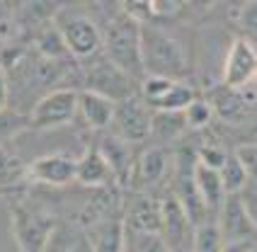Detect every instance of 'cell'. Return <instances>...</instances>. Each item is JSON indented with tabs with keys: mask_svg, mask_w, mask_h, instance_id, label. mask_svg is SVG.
<instances>
[{
	"mask_svg": "<svg viewBox=\"0 0 257 252\" xmlns=\"http://www.w3.org/2000/svg\"><path fill=\"white\" fill-rule=\"evenodd\" d=\"M54 27L58 29L71 58L85 61L102 51V32L92 17L75 13V10H56Z\"/></svg>",
	"mask_w": 257,
	"mask_h": 252,
	"instance_id": "cell-4",
	"label": "cell"
},
{
	"mask_svg": "<svg viewBox=\"0 0 257 252\" xmlns=\"http://www.w3.org/2000/svg\"><path fill=\"white\" fill-rule=\"evenodd\" d=\"M114 107L116 102L95 95V92H78V114L83 116L90 129H107L114 124Z\"/></svg>",
	"mask_w": 257,
	"mask_h": 252,
	"instance_id": "cell-17",
	"label": "cell"
},
{
	"mask_svg": "<svg viewBox=\"0 0 257 252\" xmlns=\"http://www.w3.org/2000/svg\"><path fill=\"white\" fill-rule=\"evenodd\" d=\"M226 158H228V153L223 148H218V146H201L199 151H197V165L218 172V170L223 168Z\"/></svg>",
	"mask_w": 257,
	"mask_h": 252,
	"instance_id": "cell-29",
	"label": "cell"
},
{
	"mask_svg": "<svg viewBox=\"0 0 257 252\" xmlns=\"http://www.w3.org/2000/svg\"><path fill=\"white\" fill-rule=\"evenodd\" d=\"M136 177H139V182L146 184V187H156L160 184L165 177H168V172H170V158L168 153L163 151V148H146L141 155H139V160H136Z\"/></svg>",
	"mask_w": 257,
	"mask_h": 252,
	"instance_id": "cell-18",
	"label": "cell"
},
{
	"mask_svg": "<svg viewBox=\"0 0 257 252\" xmlns=\"http://www.w3.org/2000/svg\"><path fill=\"white\" fill-rule=\"evenodd\" d=\"M85 240L90 252H128L126 228L121 218H109L97 225H90Z\"/></svg>",
	"mask_w": 257,
	"mask_h": 252,
	"instance_id": "cell-15",
	"label": "cell"
},
{
	"mask_svg": "<svg viewBox=\"0 0 257 252\" xmlns=\"http://www.w3.org/2000/svg\"><path fill=\"white\" fill-rule=\"evenodd\" d=\"M25 177H27L25 163L8 143H3L0 146V189H13L25 182Z\"/></svg>",
	"mask_w": 257,
	"mask_h": 252,
	"instance_id": "cell-22",
	"label": "cell"
},
{
	"mask_svg": "<svg viewBox=\"0 0 257 252\" xmlns=\"http://www.w3.org/2000/svg\"><path fill=\"white\" fill-rule=\"evenodd\" d=\"M34 46H37V56L46 58V61H54V63L63 61V58H71L66 44H63V39H61V34H58V29L54 27V25L42 27L37 32Z\"/></svg>",
	"mask_w": 257,
	"mask_h": 252,
	"instance_id": "cell-23",
	"label": "cell"
},
{
	"mask_svg": "<svg viewBox=\"0 0 257 252\" xmlns=\"http://www.w3.org/2000/svg\"><path fill=\"white\" fill-rule=\"evenodd\" d=\"M218 230L226 242H238V240L255 238V218L245 211L243 201L238 194H226L221 211H218Z\"/></svg>",
	"mask_w": 257,
	"mask_h": 252,
	"instance_id": "cell-11",
	"label": "cell"
},
{
	"mask_svg": "<svg viewBox=\"0 0 257 252\" xmlns=\"http://www.w3.org/2000/svg\"><path fill=\"white\" fill-rule=\"evenodd\" d=\"M114 187H102V189H92V194L87 199L85 209H83V223L90 228V225H97L102 221H109V218H116V194H112Z\"/></svg>",
	"mask_w": 257,
	"mask_h": 252,
	"instance_id": "cell-21",
	"label": "cell"
},
{
	"mask_svg": "<svg viewBox=\"0 0 257 252\" xmlns=\"http://www.w3.org/2000/svg\"><path fill=\"white\" fill-rule=\"evenodd\" d=\"M75 180L90 187V189H102V187H114V175L107 165V160L95 148H87L80 160H75Z\"/></svg>",
	"mask_w": 257,
	"mask_h": 252,
	"instance_id": "cell-16",
	"label": "cell"
},
{
	"mask_svg": "<svg viewBox=\"0 0 257 252\" xmlns=\"http://www.w3.org/2000/svg\"><path fill=\"white\" fill-rule=\"evenodd\" d=\"M257 20V3H245L243 8H240V15H238V25L250 34V37H255V22Z\"/></svg>",
	"mask_w": 257,
	"mask_h": 252,
	"instance_id": "cell-31",
	"label": "cell"
},
{
	"mask_svg": "<svg viewBox=\"0 0 257 252\" xmlns=\"http://www.w3.org/2000/svg\"><path fill=\"white\" fill-rule=\"evenodd\" d=\"M136 92L141 95L151 112H185L197 99V90L189 83L156 75H143Z\"/></svg>",
	"mask_w": 257,
	"mask_h": 252,
	"instance_id": "cell-6",
	"label": "cell"
},
{
	"mask_svg": "<svg viewBox=\"0 0 257 252\" xmlns=\"http://www.w3.org/2000/svg\"><path fill=\"white\" fill-rule=\"evenodd\" d=\"M206 102L211 104L214 116H221L223 121H230V124H238V121H243V119L250 116V109L238 99L235 90H230L226 85L214 87L211 90V97H206Z\"/></svg>",
	"mask_w": 257,
	"mask_h": 252,
	"instance_id": "cell-20",
	"label": "cell"
},
{
	"mask_svg": "<svg viewBox=\"0 0 257 252\" xmlns=\"http://www.w3.org/2000/svg\"><path fill=\"white\" fill-rule=\"evenodd\" d=\"M233 158L243 165V170L247 172V175H255V163H257V146H255V141L240 143V146L235 148Z\"/></svg>",
	"mask_w": 257,
	"mask_h": 252,
	"instance_id": "cell-30",
	"label": "cell"
},
{
	"mask_svg": "<svg viewBox=\"0 0 257 252\" xmlns=\"http://www.w3.org/2000/svg\"><path fill=\"white\" fill-rule=\"evenodd\" d=\"M102 32V54L114 63L126 78H143L141 70V54H139V42H141V22L128 17L121 8L116 10L107 25L100 27Z\"/></svg>",
	"mask_w": 257,
	"mask_h": 252,
	"instance_id": "cell-2",
	"label": "cell"
},
{
	"mask_svg": "<svg viewBox=\"0 0 257 252\" xmlns=\"http://www.w3.org/2000/svg\"><path fill=\"white\" fill-rule=\"evenodd\" d=\"M75 116H78V90L54 87L42 95V99H37V104L29 112L27 126L37 131H49L71 124Z\"/></svg>",
	"mask_w": 257,
	"mask_h": 252,
	"instance_id": "cell-7",
	"label": "cell"
},
{
	"mask_svg": "<svg viewBox=\"0 0 257 252\" xmlns=\"http://www.w3.org/2000/svg\"><path fill=\"white\" fill-rule=\"evenodd\" d=\"M134 238H136V252H170L158 235H134Z\"/></svg>",
	"mask_w": 257,
	"mask_h": 252,
	"instance_id": "cell-32",
	"label": "cell"
},
{
	"mask_svg": "<svg viewBox=\"0 0 257 252\" xmlns=\"http://www.w3.org/2000/svg\"><path fill=\"white\" fill-rule=\"evenodd\" d=\"M139 54H141L143 75L185 80L187 73H189L185 46L168 29L158 27V25H141Z\"/></svg>",
	"mask_w": 257,
	"mask_h": 252,
	"instance_id": "cell-1",
	"label": "cell"
},
{
	"mask_svg": "<svg viewBox=\"0 0 257 252\" xmlns=\"http://www.w3.org/2000/svg\"><path fill=\"white\" fill-rule=\"evenodd\" d=\"M80 75H83L85 92L102 95L112 102H119L134 92V80L126 78L102 51L80 63Z\"/></svg>",
	"mask_w": 257,
	"mask_h": 252,
	"instance_id": "cell-5",
	"label": "cell"
},
{
	"mask_svg": "<svg viewBox=\"0 0 257 252\" xmlns=\"http://www.w3.org/2000/svg\"><path fill=\"white\" fill-rule=\"evenodd\" d=\"M187 131L182 112H153L151 116V136L160 141H175Z\"/></svg>",
	"mask_w": 257,
	"mask_h": 252,
	"instance_id": "cell-24",
	"label": "cell"
},
{
	"mask_svg": "<svg viewBox=\"0 0 257 252\" xmlns=\"http://www.w3.org/2000/svg\"><path fill=\"white\" fill-rule=\"evenodd\" d=\"M151 116L153 112L141 99V95L134 90L131 95L119 99L114 107V121L119 129V139L126 143H141L151 136Z\"/></svg>",
	"mask_w": 257,
	"mask_h": 252,
	"instance_id": "cell-8",
	"label": "cell"
},
{
	"mask_svg": "<svg viewBox=\"0 0 257 252\" xmlns=\"http://www.w3.org/2000/svg\"><path fill=\"white\" fill-rule=\"evenodd\" d=\"M255 70H257V51L252 39L247 37H238L233 39L226 61H223V85L235 90L240 85L255 80Z\"/></svg>",
	"mask_w": 257,
	"mask_h": 252,
	"instance_id": "cell-9",
	"label": "cell"
},
{
	"mask_svg": "<svg viewBox=\"0 0 257 252\" xmlns=\"http://www.w3.org/2000/svg\"><path fill=\"white\" fill-rule=\"evenodd\" d=\"M192 180H194V187H197L199 196L204 199L209 213H218L223 199H226V189H223V182H221V175H218L216 170L194 165V170H192Z\"/></svg>",
	"mask_w": 257,
	"mask_h": 252,
	"instance_id": "cell-19",
	"label": "cell"
},
{
	"mask_svg": "<svg viewBox=\"0 0 257 252\" xmlns=\"http://www.w3.org/2000/svg\"><path fill=\"white\" fill-rule=\"evenodd\" d=\"M121 221L126 230H134V235H158L160 238V228H163L160 199L153 194H139Z\"/></svg>",
	"mask_w": 257,
	"mask_h": 252,
	"instance_id": "cell-12",
	"label": "cell"
},
{
	"mask_svg": "<svg viewBox=\"0 0 257 252\" xmlns=\"http://www.w3.org/2000/svg\"><path fill=\"white\" fill-rule=\"evenodd\" d=\"M10 211L17 252H49L58 228L56 218L49 211L34 209L27 204H15Z\"/></svg>",
	"mask_w": 257,
	"mask_h": 252,
	"instance_id": "cell-3",
	"label": "cell"
},
{
	"mask_svg": "<svg viewBox=\"0 0 257 252\" xmlns=\"http://www.w3.org/2000/svg\"><path fill=\"white\" fill-rule=\"evenodd\" d=\"M223 245H226V240L221 235L216 221H206V223H201L194 228L189 252H221Z\"/></svg>",
	"mask_w": 257,
	"mask_h": 252,
	"instance_id": "cell-25",
	"label": "cell"
},
{
	"mask_svg": "<svg viewBox=\"0 0 257 252\" xmlns=\"http://www.w3.org/2000/svg\"><path fill=\"white\" fill-rule=\"evenodd\" d=\"M68 252H90V247H87V240H85V235L80 240H75V245H73Z\"/></svg>",
	"mask_w": 257,
	"mask_h": 252,
	"instance_id": "cell-37",
	"label": "cell"
},
{
	"mask_svg": "<svg viewBox=\"0 0 257 252\" xmlns=\"http://www.w3.org/2000/svg\"><path fill=\"white\" fill-rule=\"evenodd\" d=\"M218 175H221V182H223L226 194H238L245 184H247V180H252V175H247L243 170V165H240L233 155L226 158V163H223V168L218 170Z\"/></svg>",
	"mask_w": 257,
	"mask_h": 252,
	"instance_id": "cell-26",
	"label": "cell"
},
{
	"mask_svg": "<svg viewBox=\"0 0 257 252\" xmlns=\"http://www.w3.org/2000/svg\"><path fill=\"white\" fill-rule=\"evenodd\" d=\"M221 252H255L252 240H238V242H226Z\"/></svg>",
	"mask_w": 257,
	"mask_h": 252,
	"instance_id": "cell-36",
	"label": "cell"
},
{
	"mask_svg": "<svg viewBox=\"0 0 257 252\" xmlns=\"http://www.w3.org/2000/svg\"><path fill=\"white\" fill-rule=\"evenodd\" d=\"M97 151L102 153V158L107 160V165L112 170L114 184L126 187L131 182V172L136 168V158L131 153V143H126V141L119 139V136H107V139H102Z\"/></svg>",
	"mask_w": 257,
	"mask_h": 252,
	"instance_id": "cell-14",
	"label": "cell"
},
{
	"mask_svg": "<svg viewBox=\"0 0 257 252\" xmlns=\"http://www.w3.org/2000/svg\"><path fill=\"white\" fill-rule=\"evenodd\" d=\"M27 177L49 187H63L75 180V160L66 153H49L37 158L27 168Z\"/></svg>",
	"mask_w": 257,
	"mask_h": 252,
	"instance_id": "cell-13",
	"label": "cell"
},
{
	"mask_svg": "<svg viewBox=\"0 0 257 252\" xmlns=\"http://www.w3.org/2000/svg\"><path fill=\"white\" fill-rule=\"evenodd\" d=\"M25 126H27V121H25V116L20 112H15L10 107L3 109V112H0V146H3L8 139L17 136V131L25 129Z\"/></svg>",
	"mask_w": 257,
	"mask_h": 252,
	"instance_id": "cell-28",
	"label": "cell"
},
{
	"mask_svg": "<svg viewBox=\"0 0 257 252\" xmlns=\"http://www.w3.org/2000/svg\"><path fill=\"white\" fill-rule=\"evenodd\" d=\"M8 102H10V83H8L5 70L0 68V112L8 109Z\"/></svg>",
	"mask_w": 257,
	"mask_h": 252,
	"instance_id": "cell-35",
	"label": "cell"
},
{
	"mask_svg": "<svg viewBox=\"0 0 257 252\" xmlns=\"http://www.w3.org/2000/svg\"><path fill=\"white\" fill-rule=\"evenodd\" d=\"M160 211H163V228H160V240L170 252H189L192 245V233L194 225L187 221L185 211L180 209L175 196L160 199Z\"/></svg>",
	"mask_w": 257,
	"mask_h": 252,
	"instance_id": "cell-10",
	"label": "cell"
},
{
	"mask_svg": "<svg viewBox=\"0 0 257 252\" xmlns=\"http://www.w3.org/2000/svg\"><path fill=\"white\" fill-rule=\"evenodd\" d=\"M182 116H185L187 131H201V129H206V126L211 124L214 109H211V104L206 102V97H197L185 112H182Z\"/></svg>",
	"mask_w": 257,
	"mask_h": 252,
	"instance_id": "cell-27",
	"label": "cell"
},
{
	"mask_svg": "<svg viewBox=\"0 0 257 252\" xmlns=\"http://www.w3.org/2000/svg\"><path fill=\"white\" fill-rule=\"evenodd\" d=\"M15 22H13V8L0 3V37H8L13 32Z\"/></svg>",
	"mask_w": 257,
	"mask_h": 252,
	"instance_id": "cell-34",
	"label": "cell"
},
{
	"mask_svg": "<svg viewBox=\"0 0 257 252\" xmlns=\"http://www.w3.org/2000/svg\"><path fill=\"white\" fill-rule=\"evenodd\" d=\"M235 95H238V99H240L245 107L252 112V109H255V102H257V83L255 80H250V83L235 87Z\"/></svg>",
	"mask_w": 257,
	"mask_h": 252,
	"instance_id": "cell-33",
	"label": "cell"
}]
</instances>
